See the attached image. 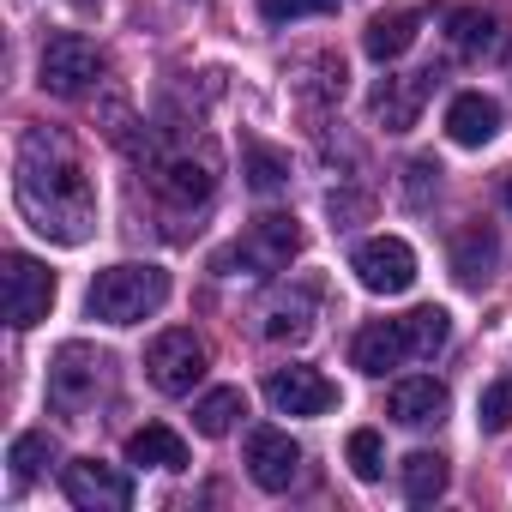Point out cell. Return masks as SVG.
Wrapping results in <instances>:
<instances>
[{
	"label": "cell",
	"instance_id": "obj_1",
	"mask_svg": "<svg viewBox=\"0 0 512 512\" xmlns=\"http://www.w3.org/2000/svg\"><path fill=\"white\" fill-rule=\"evenodd\" d=\"M13 193H19V211L37 235L61 241V247H79L91 241L97 229V187L85 175V157L67 133L55 127H31L19 139V163H13Z\"/></svg>",
	"mask_w": 512,
	"mask_h": 512
},
{
	"label": "cell",
	"instance_id": "obj_2",
	"mask_svg": "<svg viewBox=\"0 0 512 512\" xmlns=\"http://www.w3.org/2000/svg\"><path fill=\"white\" fill-rule=\"evenodd\" d=\"M446 338H452V314H446V308H410L404 320H374V326H362L356 344H350V362H356L362 374L386 380V374H398L404 362L440 356Z\"/></svg>",
	"mask_w": 512,
	"mask_h": 512
},
{
	"label": "cell",
	"instance_id": "obj_3",
	"mask_svg": "<svg viewBox=\"0 0 512 512\" xmlns=\"http://www.w3.org/2000/svg\"><path fill=\"white\" fill-rule=\"evenodd\" d=\"M91 320L103 326H139L169 302V272L163 266H109L91 278Z\"/></svg>",
	"mask_w": 512,
	"mask_h": 512
},
{
	"label": "cell",
	"instance_id": "obj_4",
	"mask_svg": "<svg viewBox=\"0 0 512 512\" xmlns=\"http://www.w3.org/2000/svg\"><path fill=\"white\" fill-rule=\"evenodd\" d=\"M296 247H302V229L290 211H266V217H253L241 241H229L217 253V272L223 278H272V272H290L296 260Z\"/></svg>",
	"mask_w": 512,
	"mask_h": 512
},
{
	"label": "cell",
	"instance_id": "obj_5",
	"mask_svg": "<svg viewBox=\"0 0 512 512\" xmlns=\"http://www.w3.org/2000/svg\"><path fill=\"white\" fill-rule=\"evenodd\" d=\"M103 79V49L79 31H61L43 43V61H37V85L49 97H85L91 85Z\"/></svg>",
	"mask_w": 512,
	"mask_h": 512
},
{
	"label": "cell",
	"instance_id": "obj_6",
	"mask_svg": "<svg viewBox=\"0 0 512 512\" xmlns=\"http://www.w3.org/2000/svg\"><path fill=\"white\" fill-rule=\"evenodd\" d=\"M145 175H151V193L169 205V211H199L211 193H217V163L199 151H151V163H145Z\"/></svg>",
	"mask_w": 512,
	"mask_h": 512
},
{
	"label": "cell",
	"instance_id": "obj_7",
	"mask_svg": "<svg viewBox=\"0 0 512 512\" xmlns=\"http://www.w3.org/2000/svg\"><path fill=\"white\" fill-rule=\"evenodd\" d=\"M109 386V356L91 350V344H61L55 362H49V404L79 416L97 404V392Z\"/></svg>",
	"mask_w": 512,
	"mask_h": 512
},
{
	"label": "cell",
	"instance_id": "obj_8",
	"mask_svg": "<svg viewBox=\"0 0 512 512\" xmlns=\"http://www.w3.org/2000/svg\"><path fill=\"white\" fill-rule=\"evenodd\" d=\"M0 302H7V326L13 332H31L49 320L55 308V272L31 253H7V272H0Z\"/></svg>",
	"mask_w": 512,
	"mask_h": 512
},
{
	"label": "cell",
	"instance_id": "obj_9",
	"mask_svg": "<svg viewBox=\"0 0 512 512\" xmlns=\"http://www.w3.org/2000/svg\"><path fill=\"white\" fill-rule=\"evenodd\" d=\"M205 344L187 332V326H175V332H157L151 338V350H145V380L163 392V398H187L199 380H205Z\"/></svg>",
	"mask_w": 512,
	"mask_h": 512
},
{
	"label": "cell",
	"instance_id": "obj_10",
	"mask_svg": "<svg viewBox=\"0 0 512 512\" xmlns=\"http://www.w3.org/2000/svg\"><path fill=\"white\" fill-rule=\"evenodd\" d=\"M61 494L79 506V512H127L133 506V482L127 470L103 464V458H73L61 470Z\"/></svg>",
	"mask_w": 512,
	"mask_h": 512
},
{
	"label": "cell",
	"instance_id": "obj_11",
	"mask_svg": "<svg viewBox=\"0 0 512 512\" xmlns=\"http://www.w3.org/2000/svg\"><path fill=\"white\" fill-rule=\"evenodd\" d=\"M350 272H356L362 290H374V296H404V290L416 284V253H410V241H398V235H374V241L356 247Z\"/></svg>",
	"mask_w": 512,
	"mask_h": 512
},
{
	"label": "cell",
	"instance_id": "obj_12",
	"mask_svg": "<svg viewBox=\"0 0 512 512\" xmlns=\"http://www.w3.org/2000/svg\"><path fill=\"white\" fill-rule=\"evenodd\" d=\"M247 476L260 482L266 494H284L302 476V446L284 428H253L247 434Z\"/></svg>",
	"mask_w": 512,
	"mask_h": 512
},
{
	"label": "cell",
	"instance_id": "obj_13",
	"mask_svg": "<svg viewBox=\"0 0 512 512\" xmlns=\"http://www.w3.org/2000/svg\"><path fill=\"white\" fill-rule=\"evenodd\" d=\"M266 404L278 416H326L338 404V386L320 374V368H278L266 380Z\"/></svg>",
	"mask_w": 512,
	"mask_h": 512
},
{
	"label": "cell",
	"instance_id": "obj_14",
	"mask_svg": "<svg viewBox=\"0 0 512 512\" xmlns=\"http://www.w3.org/2000/svg\"><path fill=\"white\" fill-rule=\"evenodd\" d=\"M428 85H434V73H392V79H380V85H374V97H368L374 121H380L386 133H410V127H416V115H422Z\"/></svg>",
	"mask_w": 512,
	"mask_h": 512
},
{
	"label": "cell",
	"instance_id": "obj_15",
	"mask_svg": "<svg viewBox=\"0 0 512 512\" xmlns=\"http://www.w3.org/2000/svg\"><path fill=\"white\" fill-rule=\"evenodd\" d=\"M494 133H500V103H494V97H482V91H458V97L446 103V139H452V145L482 151Z\"/></svg>",
	"mask_w": 512,
	"mask_h": 512
},
{
	"label": "cell",
	"instance_id": "obj_16",
	"mask_svg": "<svg viewBox=\"0 0 512 512\" xmlns=\"http://www.w3.org/2000/svg\"><path fill=\"white\" fill-rule=\"evenodd\" d=\"M386 410H392V422H404V428H428V422H440V416L452 410V398H446V386H440L434 374H416V380H398V386H392Z\"/></svg>",
	"mask_w": 512,
	"mask_h": 512
},
{
	"label": "cell",
	"instance_id": "obj_17",
	"mask_svg": "<svg viewBox=\"0 0 512 512\" xmlns=\"http://www.w3.org/2000/svg\"><path fill=\"white\" fill-rule=\"evenodd\" d=\"M127 464H145V470H187V440L163 422H145L127 434Z\"/></svg>",
	"mask_w": 512,
	"mask_h": 512
},
{
	"label": "cell",
	"instance_id": "obj_18",
	"mask_svg": "<svg viewBox=\"0 0 512 512\" xmlns=\"http://www.w3.org/2000/svg\"><path fill=\"white\" fill-rule=\"evenodd\" d=\"M494 260H500V235L488 223L458 229V241H452V272H458V284H482L494 272Z\"/></svg>",
	"mask_w": 512,
	"mask_h": 512
},
{
	"label": "cell",
	"instance_id": "obj_19",
	"mask_svg": "<svg viewBox=\"0 0 512 512\" xmlns=\"http://www.w3.org/2000/svg\"><path fill=\"white\" fill-rule=\"evenodd\" d=\"M290 85H296V97L302 103H338L344 97V61L338 55H302L296 67H290Z\"/></svg>",
	"mask_w": 512,
	"mask_h": 512
},
{
	"label": "cell",
	"instance_id": "obj_20",
	"mask_svg": "<svg viewBox=\"0 0 512 512\" xmlns=\"http://www.w3.org/2000/svg\"><path fill=\"white\" fill-rule=\"evenodd\" d=\"M247 416V392L241 386H211L199 404H193V428L205 434V440H223V434H235V422Z\"/></svg>",
	"mask_w": 512,
	"mask_h": 512
},
{
	"label": "cell",
	"instance_id": "obj_21",
	"mask_svg": "<svg viewBox=\"0 0 512 512\" xmlns=\"http://www.w3.org/2000/svg\"><path fill=\"white\" fill-rule=\"evenodd\" d=\"M452 49L458 55H500L506 49V31H500V19L494 13H476V7H458L452 13Z\"/></svg>",
	"mask_w": 512,
	"mask_h": 512
},
{
	"label": "cell",
	"instance_id": "obj_22",
	"mask_svg": "<svg viewBox=\"0 0 512 512\" xmlns=\"http://www.w3.org/2000/svg\"><path fill=\"white\" fill-rule=\"evenodd\" d=\"M416 31H422L416 13H386V19H374V25L362 31V49H368V61H398V55L416 43Z\"/></svg>",
	"mask_w": 512,
	"mask_h": 512
},
{
	"label": "cell",
	"instance_id": "obj_23",
	"mask_svg": "<svg viewBox=\"0 0 512 512\" xmlns=\"http://www.w3.org/2000/svg\"><path fill=\"white\" fill-rule=\"evenodd\" d=\"M241 175H247L253 193H284L290 187V157L272 151V145H260V139H247L241 145Z\"/></svg>",
	"mask_w": 512,
	"mask_h": 512
},
{
	"label": "cell",
	"instance_id": "obj_24",
	"mask_svg": "<svg viewBox=\"0 0 512 512\" xmlns=\"http://www.w3.org/2000/svg\"><path fill=\"white\" fill-rule=\"evenodd\" d=\"M308 314H314V290H302V296H290V302H272V308H266V338H272V344H284V338L302 344V338L314 332Z\"/></svg>",
	"mask_w": 512,
	"mask_h": 512
},
{
	"label": "cell",
	"instance_id": "obj_25",
	"mask_svg": "<svg viewBox=\"0 0 512 512\" xmlns=\"http://www.w3.org/2000/svg\"><path fill=\"white\" fill-rule=\"evenodd\" d=\"M440 494H446V458H440V452H410V458H404V500L428 506V500H440Z\"/></svg>",
	"mask_w": 512,
	"mask_h": 512
},
{
	"label": "cell",
	"instance_id": "obj_26",
	"mask_svg": "<svg viewBox=\"0 0 512 512\" xmlns=\"http://www.w3.org/2000/svg\"><path fill=\"white\" fill-rule=\"evenodd\" d=\"M55 458H61V452H55V440H49L43 428L19 434V440H13V452H7V464H13V482H19V488H25V482H37V476H43Z\"/></svg>",
	"mask_w": 512,
	"mask_h": 512
},
{
	"label": "cell",
	"instance_id": "obj_27",
	"mask_svg": "<svg viewBox=\"0 0 512 512\" xmlns=\"http://www.w3.org/2000/svg\"><path fill=\"white\" fill-rule=\"evenodd\" d=\"M476 422H482L488 434H506V428H512V374H500V380L482 386V398H476Z\"/></svg>",
	"mask_w": 512,
	"mask_h": 512
},
{
	"label": "cell",
	"instance_id": "obj_28",
	"mask_svg": "<svg viewBox=\"0 0 512 512\" xmlns=\"http://www.w3.org/2000/svg\"><path fill=\"white\" fill-rule=\"evenodd\" d=\"M350 470H356L362 482H380V476H386V446H380L374 428H356V434H350Z\"/></svg>",
	"mask_w": 512,
	"mask_h": 512
},
{
	"label": "cell",
	"instance_id": "obj_29",
	"mask_svg": "<svg viewBox=\"0 0 512 512\" xmlns=\"http://www.w3.org/2000/svg\"><path fill=\"white\" fill-rule=\"evenodd\" d=\"M344 0H260V19L266 25H296V19H314V13H338Z\"/></svg>",
	"mask_w": 512,
	"mask_h": 512
},
{
	"label": "cell",
	"instance_id": "obj_30",
	"mask_svg": "<svg viewBox=\"0 0 512 512\" xmlns=\"http://www.w3.org/2000/svg\"><path fill=\"white\" fill-rule=\"evenodd\" d=\"M404 175H410V205H428V187H440V163L434 157H416Z\"/></svg>",
	"mask_w": 512,
	"mask_h": 512
},
{
	"label": "cell",
	"instance_id": "obj_31",
	"mask_svg": "<svg viewBox=\"0 0 512 512\" xmlns=\"http://www.w3.org/2000/svg\"><path fill=\"white\" fill-rule=\"evenodd\" d=\"M506 211H512V175H506Z\"/></svg>",
	"mask_w": 512,
	"mask_h": 512
},
{
	"label": "cell",
	"instance_id": "obj_32",
	"mask_svg": "<svg viewBox=\"0 0 512 512\" xmlns=\"http://www.w3.org/2000/svg\"><path fill=\"white\" fill-rule=\"evenodd\" d=\"M79 7H97V0H79Z\"/></svg>",
	"mask_w": 512,
	"mask_h": 512
}]
</instances>
